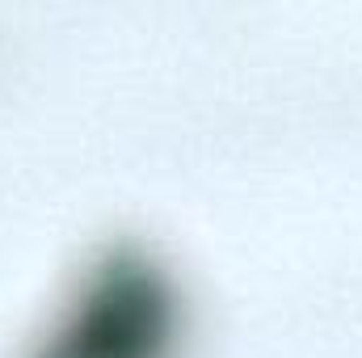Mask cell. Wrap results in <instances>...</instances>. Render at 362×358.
<instances>
[{"label":"cell","instance_id":"cell-1","mask_svg":"<svg viewBox=\"0 0 362 358\" xmlns=\"http://www.w3.org/2000/svg\"><path fill=\"white\" fill-rule=\"evenodd\" d=\"M173 333L177 295L165 270L135 249H118L93 266L34 358H165Z\"/></svg>","mask_w":362,"mask_h":358}]
</instances>
